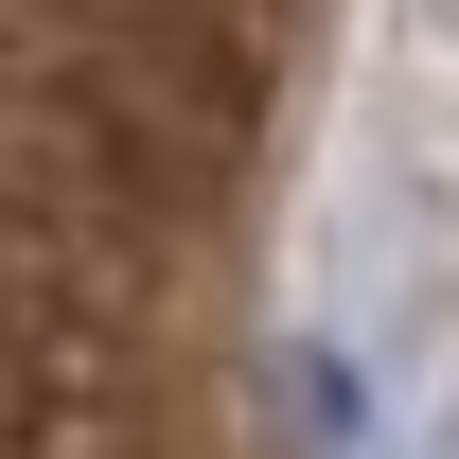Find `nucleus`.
<instances>
[{"label":"nucleus","mask_w":459,"mask_h":459,"mask_svg":"<svg viewBox=\"0 0 459 459\" xmlns=\"http://www.w3.org/2000/svg\"><path fill=\"white\" fill-rule=\"evenodd\" d=\"M300 89L318 0H0V459H247Z\"/></svg>","instance_id":"obj_1"}]
</instances>
